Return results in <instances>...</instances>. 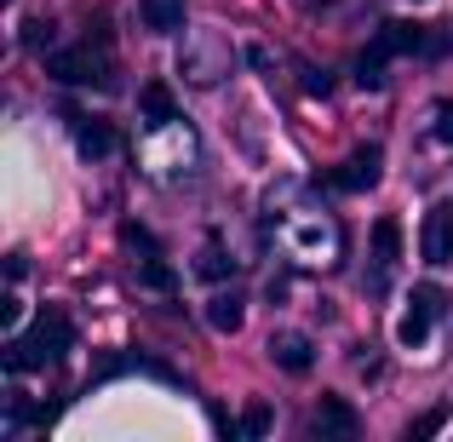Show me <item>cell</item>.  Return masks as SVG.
I'll list each match as a JSON object with an SVG mask.
<instances>
[{
  "mask_svg": "<svg viewBox=\"0 0 453 442\" xmlns=\"http://www.w3.org/2000/svg\"><path fill=\"white\" fill-rule=\"evenodd\" d=\"M46 75L69 81V87H110V69H104V58H92V46H69V52H52L46 58Z\"/></svg>",
  "mask_w": 453,
  "mask_h": 442,
  "instance_id": "obj_1",
  "label": "cell"
},
{
  "mask_svg": "<svg viewBox=\"0 0 453 442\" xmlns=\"http://www.w3.org/2000/svg\"><path fill=\"white\" fill-rule=\"evenodd\" d=\"M419 253L431 259V265H448V259H453V201H436V207L425 213Z\"/></svg>",
  "mask_w": 453,
  "mask_h": 442,
  "instance_id": "obj_2",
  "label": "cell"
},
{
  "mask_svg": "<svg viewBox=\"0 0 453 442\" xmlns=\"http://www.w3.org/2000/svg\"><path fill=\"white\" fill-rule=\"evenodd\" d=\"M379 173H385V150H379V144H362L350 161L339 167V173L327 178V184H333V190H373Z\"/></svg>",
  "mask_w": 453,
  "mask_h": 442,
  "instance_id": "obj_3",
  "label": "cell"
},
{
  "mask_svg": "<svg viewBox=\"0 0 453 442\" xmlns=\"http://www.w3.org/2000/svg\"><path fill=\"white\" fill-rule=\"evenodd\" d=\"M436 310H442V293H436L431 282H425V288H413V310H408V316H402L396 339H402V345H425V333H431Z\"/></svg>",
  "mask_w": 453,
  "mask_h": 442,
  "instance_id": "obj_4",
  "label": "cell"
},
{
  "mask_svg": "<svg viewBox=\"0 0 453 442\" xmlns=\"http://www.w3.org/2000/svg\"><path fill=\"white\" fill-rule=\"evenodd\" d=\"M35 339H41V351H46V356H64L69 345H75V322H69L58 305H46L41 316H35Z\"/></svg>",
  "mask_w": 453,
  "mask_h": 442,
  "instance_id": "obj_5",
  "label": "cell"
},
{
  "mask_svg": "<svg viewBox=\"0 0 453 442\" xmlns=\"http://www.w3.org/2000/svg\"><path fill=\"white\" fill-rule=\"evenodd\" d=\"M402 259V224L396 219H379L373 224V288H385V276H390V265Z\"/></svg>",
  "mask_w": 453,
  "mask_h": 442,
  "instance_id": "obj_6",
  "label": "cell"
},
{
  "mask_svg": "<svg viewBox=\"0 0 453 442\" xmlns=\"http://www.w3.org/2000/svg\"><path fill=\"white\" fill-rule=\"evenodd\" d=\"M373 46L385 58H396V52H425L431 46V35H425V23H385V29L373 35Z\"/></svg>",
  "mask_w": 453,
  "mask_h": 442,
  "instance_id": "obj_7",
  "label": "cell"
},
{
  "mask_svg": "<svg viewBox=\"0 0 453 442\" xmlns=\"http://www.w3.org/2000/svg\"><path fill=\"white\" fill-rule=\"evenodd\" d=\"M270 362L288 368V374H310V362H316V356H310V339H304V333H276V339H270Z\"/></svg>",
  "mask_w": 453,
  "mask_h": 442,
  "instance_id": "obj_8",
  "label": "cell"
},
{
  "mask_svg": "<svg viewBox=\"0 0 453 442\" xmlns=\"http://www.w3.org/2000/svg\"><path fill=\"white\" fill-rule=\"evenodd\" d=\"M138 18L150 35H178L184 29V0H138Z\"/></svg>",
  "mask_w": 453,
  "mask_h": 442,
  "instance_id": "obj_9",
  "label": "cell"
},
{
  "mask_svg": "<svg viewBox=\"0 0 453 442\" xmlns=\"http://www.w3.org/2000/svg\"><path fill=\"white\" fill-rule=\"evenodd\" d=\"M138 110H144V127L178 121V104H173V92H166V81H150V87L138 92Z\"/></svg>",
  "mask_w": 453,
  "mask_h": 442,
  "instance_id": "obj_10",
  "label": "cell"
},
{
  "mask_svg": "<svg viewBox=\"0 0 453 442\" xmlns=\"http://www.w3.org/2000/svg\"><path fill=\"white\" fill-rule=\"evenodd\" d=\"M0 362H6V374H12V379H23L29 368H41V362H46V351H41V339L29 333V339H6V356H0Z\"/></svg>",
  "mask_w": 453,
  "mask_h": 442,
  "instance_id": "obj_11",
  "label": "cell"
},
{
  "mask_svg": "<svg viewBox=\"0 0 453 442\" xmlns=\"http://www.w3.org/2000/svg\"><path fill=\"white\" fill-rule=\"evenodd\" d=\"M316 431L350 437V431H356V408H350L344 397H321V408H316Z\"/></svg>",
  "mask_w": 453,
  "mask_h": 442,
  "instance_id": "obj_12",
  "label": "cell"
},
{
  "mask_svg": "<svg viewBox=\"0 0 453 442\" xmlns=\"http://www.w3.org/2000/svg\"><path fill=\"white\" fill-rule=\"evenodd\" d=\"M75 144H81V155H110V150H115V133H110V121H92V115H75Z\"/></svg>",
  "mask_w": 453,
  "mask_h": 442,
  "instance_id": "obj_13",
  "label": "cell"
},
{
  "mask_svg": "<svg viewBox=\"0 0 453 442\" xmlns=\"http://www.w3.org/2000/svg\"><path fill=\"white\" fill-rule=\"evenodd\" d=\"M207 322H212V328H219V333H235V328H242V322H247L242 299H235V293H219V299H207Z\"/></svg>",
  "mask_w": 453,
  "mask_h": 442,
  "instance_id": "obj_14",
  "label": "cell"
},
{
  "mask_svg": "<svg viewBox=\"0 0 453 442\" xmlns=\"http://www.w3.org/2000/svg\"><path fill=\"white\" fill-rule=\"evenodd\" d=\"M431 133H436V144H453V98H436V110H431Z\"/></svg>",
  "mask_w": 453,
  "mask_h": 442,
  "instance_id": "obj_15",
  "label": "cell"
},
{
  "mask_svg": "<svg viewBox=\"0 0 453 442\" xmlns=\"http://www.w3.org/2000/svg\"><path fill=\"white\" fill-rule=\"evenodd\" d=\"M270 425H276V414H270V402H253V408L242 414V431H247V437H265Z\"/></svg>",
  "mask_w": 453,
  "mask_h": 442,
  "instance_id": "obj_16",
  "label": "cell"
},
{
  "mask_svg": "<svg viewBox=\"0 0 453 442\" xmlns=\"http://www.w3.org/2000/svg\"><path fill=\"white\" fill-rule=\"evenodd\" d=\"M144 288H155V293H173V270H166L155 253L144 259Z\"/></svg>",
  "mask_w": 453,
  "mask_h": 442,
  "instance_id": "obj_17",
  "label": "cell"
},
{
  "mask_svg": "<svg viewBox=\"0 0 453 442\" xmlns=\"http://www.w3.org/2000/svg\"><path fill=\"white\" fill-rule=\"evenodd\" d=\"M442 420H448V408H431V414H419V420H413V437H436V431H442Z\"/></svg>",
  "mask_w": 453,
  "mask_h": 442,
  "instance_id": "obj_18",
  "label": "cell"
},
{
  "mask_svg": "<svg viewBox=\"0 0 453 442\" xmlns=\"http://www.w3.org/2000/svg\"><path fill=\"white\" fill-rule=\"evenodd\" d=\"M224 270H230V265H224V253H219V247H207V253H201V276H212V282H219Z\"/></svg>",
  "mask_w": 453,
  "mask_h": 442,
  "instance_id": "obj_19",
  "label": "cell"
},
{
  "mask_svg": "<svg viewBox=\"0 0 453 442\" xmlns=\"http://www.w3.org/2000/svg\"><path fill=\"white\" fill-rule=\"evenodd\" d=\"M327 87H333L327 69H304V92H321V98H327Z\"/></svg>",
  "mask_w": 453,
  "mask_h": 442,
  "instance_id": "obj_20",
  "label": "cell"
},
{
  "mask_svg": "<svg viewBox=\"0 0 453 442\" xmlns=\"http://www.w3.org/2000/svg\"><path fill=\"white\" fill-rule=\"evenodd\" d=\"M18 310H23L18 299H0V322H6V328H18Z\"/></svg>",
  "mask_w": 453,
  "mask_h": 442,
  "instance_id": "obj_21",
  "label": "cell"
}]
</instances>
